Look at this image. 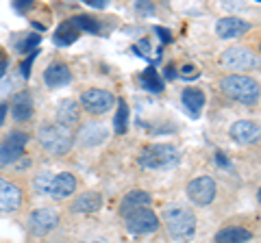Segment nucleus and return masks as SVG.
I'll list each match as a JSON object with an SVG mask.
<instances>
[{
    "label": "nucleus",
    "instance_id": "nucleus-23",
    "mask_svg": "<svg viewBox=\"0 0 261 243\" xmlns=\"http://www.w3.org/2000/svg\"><path fill=\"white\" fill-rule=\"evenodd\" d=\"M79 35H81V31L76 28V24L72 20H65L61 26L55 31V44L57 46H70V44L76 42Z\"/></svg>",
    "mask_w": 261,
    "mask_h": 243
},
{
    "label": "nucleus",
    "instance_id": "nucleus-7",
    "mask_svg": "<svg viewBox=\"0 0 261 243\" xmlns=\"http://www.w3.org/2000/svg\"><path fill=\"white\" fill-rule=\"evenodd\" d=\"M159 228V217L148 206L137 208L126 217V230L133 234H148Z\"/></svg>",
    "mask_w": 261,
    "mask_h": 243
},
{
    "label": "nucleus",
    "instance_id": "nucleus-16",
    "mask_svg": "<svg viewBox=\"0 0 261 243\" xmlns=\"http://www.w3.org/2000/svg\"><path fill=\"white\" fill-rule=\"evenodd\" d=\"M44 80H46V85L53 87V89L65 87L72 80L70 68L65 66V63H61V61H55V63H50V66L44 70Z\"/></svg>",
    "mask_w": 261,
    "mask_h": 243
},
{
    "label": "nucleus",
    "instance_id": "nucleus-35",
    "mask_svg": "<svg viewBox=\"0 0 261 243\" xmlns=\"http://www.w3.org/2000/svg\"><path fill=\"white\" fill-rule=\"evenodd\" d=\"M29 7H31V3H24V0H20V3H15V9H29Z\"/></svg>",
    "mask_w": 261,
    "mask_h": 243
},
{
    "label": "nucleus",
    "instance_id": "nucleus-8",
    "mask_svg": "<svg viewBox=\"0 0 261 243\" xmlns=\"http://www.w3.org/2000/svg\"><path fill=\"white\" fill-rule=\"evenodd\" d=\"M113 94L105 92V89H87L81 96V104L85 107V111H89L92 115H102L113 109Z\"/></svg>",
    "mask_w": 261,
    "mask_h": 243
},
{
    "label": "nucleus",
    "instance_id": "nucleus-34",
    "mask_svg": "<svg viewBox=\"0 0 261 243\" xmlns=\"http://www.w3.org/2000/svg\"><path fill=\"white\" fill-rule=\"evenodd\" d=\"M5 117H7V104H3V102H0V126H3Z\"/></svg>",
    "mask_w": 261,
    "mask_h": 243
},
{
    "label": "nucleus",
    "instance_id": "nucleus-27",
    "mask_svg": "<svg viewBox=\"0 0 261 243\" xmlns=\"http://www.w3.org/2000/svg\"><path fill=\"white\" fill-rule=\"evenodd\" d=\"M53 176L55 174H50V172H42V174H37L35 176V191L37 193H42V196H48L50 193V185H53Z\"/></svg>",
    "mask_w": 261,
    "mask_h": 243
},
{
    "label": "nucleus",
    "instance_id": "nucleus-11",
    "mask_svg": "<svg viewBox=\"0 0 261 243\" xmlns=\"http://www.w3.org/2000/svg\"><path fill=\"white\" fill-rule=\"evenodd\" d=\"M248 31H250V24L246 20H242V18H233V15L218 20V24H216V33H218V37H222V39L242 37L244 33H248Z\"/></svg>",
    "mask_w": 261,
    "mask_h": 243
},
{
    "label": "nucleus",
    "instance_id": "nucleus-18",
    "mask_svg": "<svg viewBox=\"0 0 261 243\" xmlns=\"http://www.w3.org/2000/svg\"><path fill=\"white\" fill-rule=\"evenodd\" d=\"M150 204V193L148 191H142V189H133V191H128L124 198H122V204H120V213L128 217L133 210L137 208H144V206H148Z\"/></svg>",
    "mask_w": 261,
    "mask_h": 243
},
{
    "label": "nucleus",
    "instance_id": "nucleus-14",
    "mask_svg": "<svg viewBox=\"0 0 261 243\" xmlns=\"http://www.w3.org/2000/svg\"><path fill=\"white\" fill-rule=\"evenodd\" d=\"M74 189H76V178L68 172H61L53 176V185H50V193L48 196H53L55 200H65L74 193Z\"/></svg>",
    "mask_w": 261,
    "mask_h": 243
},
{
    "label": "nucleus",
    "instance_id": "nucleus-31",
    "mask_svg": "<svg viewBox=\"0 0 261 243\" xmlns=\"http://www.w3.org/2000/svg\"><path fill=\"white\" fill-rule=\"evenodd\" d=\"M85 3H87L89 7H94V9H105V7H107V3H105V0H85Z\"/></svg>",
    "mask_w": 261,
    "mask_h": 243
},
{
    "label": "nucleus",
    "instance_id": "nucleus-3",
    "mask_svg": "<svg viewBox=\"0 0 261 243\" xmlns=\"http://www.w3.org/2000/svg\"><path fill=\"white\" fill-rule=\"evenodd\" d=\"M37 141L46 152H50L55 157H63L72 150L74 137H72L70 128H63L59 124H44L37 131Z\"/></svg>",
    "mask_w": 261,
    "mask_h": 243
},
{
    "label": "nucleus",
    "instance_id": "nucleus-4",
    "mask_svg": "<svg viewBox=\"0 0 261 243\" xmlns=\"http://www.w3.org/2000/svg\"><path fill=\"white\" fill-rule=\"evenodd\" d=\"M178 152L172 148V145H163V143H154L144 148L140 163L148 169H172L178 165Z\"/></svg>",
    "mask_w": 261,
    "mask_h": 243
},
{
    "label": "nucleus",
    "instance_id": "nucleus-38",
    "mask_svg": "<svg viewBox=\"0 0 261 243\" xmlns=\"http://www.w3.org/2000/svg\"><path fill=\"white\" fill-rule=\"evenodd\" d=\"M83 243H107V241H102V239H92V241H83Z\"/></svg>",
    "mask_w": 261,
    "mask_h": 243
},
{
    "label": "nucleus",
    "instance_id": "nucleus-33",
    "mask_svg": "<svg viewBox=\"0 0 261 243\" xmlns=\"http://www.w3.org/2000/svg\"><path fill=\"white\" fill-rule=\"evenodd\" d=\"M5 72H7V59H5V54L0 52V78L5 76Z\"/></svg>",
    "mask_w": 261,
    "mask_h": 243
},
{
    "label": "nucleus",
    "instance_id": "nucleus-24",
    "mask_svg": "<svg viewBox=\"0 0 261 243\" xmlns=\"http://www.w3.org/2000/svg\"><path fill=\"white\" fill-rule=\"evenodd\" d=\"M140 80H142V85H144L146 92H150V94H159V92H163V80L159 78L157 72H154V68L144 70Z\"/></svg>",
    "mask_w": 261,
    "mask_h": 243
},
{
    "label": "nucleus",
    "instance_id": "nucleus-12",
    "mask_svg": "<svg viewBox=\"0 0 261 243\" xmlns=\"http://www.w3.org/2000/svg\"><path fill=\"white\" fill-rule=\"evenodd\" d=\"M27 141H29L27 133L13 131V133L7 135V139L3 141V150H5L7 165H9V163H15L18 159L24 157V148H27Z\"/></svg>",
    "mask_w": 261,
    "mask_h": 243
},
{
    "label": "nucleus",
    "instance_id": "nucleus-20",
    "mask_svg": "<svg viewBox=\"0 0 261 243\" xmlns=\"http://www.w3.org/2000/svg\"><path fill=\"white\" fill-rule=\"evenodd\" d=\"M102 206V196L98 191H87L72 202V210L74 213H96Z\"/></svg>",
    "mask_w": 261,
    "mask_h": 243
},
{
    "label": "nucleus",
    "instance_id": "nucleus-15",
    "mask_svg": "<svg viewBox=\"0 0 261 243\" xmlns=\"http://www.w3.org/2000/svg\"><path fill=\"white\" fill-rule=\"evenodd\" d=\"M109 131L107 126L100 124V122H89L79 131V141L83 145H100L102 141H107Z\"/></svg>",
    "mask_w": 261,
    "mask_h": 243
},
{
    "label": "nucleus",
    "instance_id": "nucleus-13",
    "mask_svg": "<svg viewBox=\"0 0 261 243\" xmlns=\"http://www.w3.org/2000/svg\"><path fill=\"white\" fill-rule=\"evenodd\" d=\"M231 137L235 141H240V143H252V141H257L259 137H261V128L257 122H250V119H240V122H235V124L231 126Z\"/></svg>",
    "mask_w": 261,
    "mask_h": 243
},
{
    "label": "nucleus",
    "instance_id": "nucleus-40",
    "mask_svg": "<svg viewBox=\"0 0 261 243\" xmlns=\"http://www.w3.org/2000/svg\"><path fill=\"white\" fill-rule=\"evenodd\" d=\"M259 50H261V44H259Z\"/></svg>",
    "mask_w": 261,
    "mask_h": 243
},
{
    "label": "nucleus",
    "instance_id": "nucleus-17",
    "mask_svg": "<svg viewBox=\"0 0 261 243\" xmlns=\"http://www.w3.org/2000/svg\"><path fill=\"white\" fill-rule=\"evenodd\" d=\"M79 122V102L65 98L57 104V124L63 128H72Z\"/></svg>",
    "mask_w": 261,
    "mask_h": 243
},
{
    "label": "nucleus",
    "instance_id": "nucleus-25",
    "mask_svg": "<svg viewBox=\"0 0 261 243\" xmlns=\"http://www.w3.org/2000/svg\"><path fill=\"white\" fill-rule=\"evenodd\" d=\"M126 124H128V107H126L124 100H120L118 102V113H116V117H113V128H116V133L122 135L126 131Z\"/></svg>",
    "mask_w": 261,
    "mask_h": 243
},
{
    "label": "nucleus",
    "instance_id": "nucleus-26",
    "mask_svg": "<svg viewBox=\"0 0 261 243\" xmlns=\"http://www.w3.org/2000/svg\"><path fill=\"white\" fill-rule=\"evenodd\" d=\"M72 22L76 24L79 31H89V33H98L100 31V22L89 18V15H76V18H72Z\"/></svg>",
    "mask_w": 261,
    "mask_h": 243
},
{
    "label": "nucleus",
    "instance_id": "nucleus-37",
    "mask_svg": "<svg viewBox=\"0 0 261 243\" xmlns=\"http://www.w3.org/2000/svg\"><path fill=\"white\" fill-rule=\"evenodd\" d=\"M137 9H142V11H152V5H144V3H140V5H137Z\"/></svg>",
    "mask_w": 261,
    "mask_h": 243
},
{
    "label": "nucleus",
    "instance_id": "nucleus-28",
    "mask_svg": "<svg viewBox=\"0 0 261 243\" xmlns=\"http://www.w3.org/2000/svg\"><path fill=\"white\" fill-rule=\"evenodd\" d=\"M37 44H39V35H29V39H24V42H22L18 48H20L22 52H29L31 48H33V46H37Z\"/></svg>",
    "mask_w": 261,
    "mask_h": 243
},
{
    "label": "nucleus",
    "instance_id": "nucleus-6",
    "mask_svg": "<svg viewBox=\"0 0 261 243\" xmlns=\"http://www.w3.org/2000/svg\"><path fill=\"white\" fill-rule=\"evenodd\" d=\"M59 224V213L50 206H42V208H35L29 217V228L35 237H46L48 232H53Z\"/></svg>",
    "mask_w": 261,
    "mask_h": 243
},
{
    "label": "nucleus",
    "instance_id": "nucleus-39",
    "mask_svg": "<svg viewBox=\"0 0 261 243\" xmlns=\"http://www.w3.org/2000/svg\"><path fill=\"white\" fill-rule=\"evenodd\" d=\"M257 198H259V202H261V189H259V193H257Z\"/></svg>",
    "mask_w": 261,
    "mask_h": 243
},
{
    "label": "nucleus",
    "instance_id": "nucleus-29",
    "mask_svg": "<svg viewBox=\"0 0 261 243\" xmlns=\"http://www.w3.org/2000/svg\"><path fill=\"white\" fill-rule=\"evenodd\" d=\"M198 74H200L198 68H196V66H190V63L181 68V76H183V78H196Z\"/></svg>",
    "mask_w": 261,
    "mask_h": 243
},
{
    "label": "nucleus",
    "instance_id": "nucleus-22",
    "mask_svg": "<svg viewBox=\"0 0 261 243\" xmlns=\"http://www.w3.org/2000/svg\"><path fill=\"white\" fill-rule=\"evenodd\" d=\"M252 239V232L242 226H226L216 234V243H246Z\"/></svg>",
    "mask_w": 261,
    "mask_h": 243
},
{
    "label": "nucleus",
    "instance_id": "nucleus-5",
    "mask_svg": "<svg viewBox=\"0 0 261 243\" xmlns=\"http://www.w3.org/2000/svg\"><path fill=\"white\" fill-rule=\"evenodd\" d=\"M222 66L226 70H233V72H244V70H252L259 66V59L257 54L248 50V48L244 46H233L228 48V50H224L222 54Z\"/></svg>",
    "mask_w": 261,
    "mask_h": 243
},
{
    "label": "nucleus",
    "instance_id": "nucleus-21",
    "mask_svg": "<svg viewBox=\"0 0 261 243\" xmlns=\"http://www.w3.org/2000/svg\"><path fill=\"white\" fill-rule=\"evenodd\" d=\"M11 113L18 122H27L33 117V98L29 92H20L11 102Z\"/></svg>",
    "mask_w": 261,
    "mask_h": 243
},
{
    "label": "nucleus",
    "instance_id": "nucleus-19",
    "mask_svg": "<svg viewBox=\"0 0 261 243\" xmlns=\"http://www.w3.org/2000/svg\"><path fill=\"white\" fill-rule=\"evenodd\" d=\"M181 102L187 109V113L196 117V115H200L202 107H205V94H202V89H198V87H187L181 94Z\"/></svg>",
    "mask_w": 261,
    "mask_h": 243
},
{
    "label": "nucleus",
    "instance_id": "nucleus-1",
    "mask_svg": "<svg viewBox=\"0 0 261 243\" xmlns=\"http://www.w3.org/2000/svg\"><path fill=\"white\" fill-rule=\"evenodd\" d=\"M220 89L235 102H242L246 107H255L261 98V87L257 80H252L250 76L244 74H228L222 78Z\"/></svg>",
    "mask_w": 261,
    "mask_h": 243
},
{
    "label": "nucleus",
    "instance_id": "nucleus-36",
    "mask_svg": "<svg viewBox=\"0 0 261 243\" xmlns=\"http://www.w3.org/2000/svg\"><path fill=\"white\" fill-rule=\"evenodd\" d=\"M7 165V159H5V150H3V143H0V167Z\"/></svg>",
    "mask_w": 261,
    "mask_h": 243
},
{
    "label": "nucleus",
    "instance_id": "nucleus-10",
    "mask_svg": "<svg viewBox=\"0 0 261 243\" xmlns=\"http://www.w3.org/2000/svg\"><path fill=\"white\" fill-rule=\"evenodd\" d=\"M22 204V191L5 178H0V213H13Z\"/></svg>",
    "mask_w": 261,
    "mask_h": 243
},
{
    "label": "nucleus",
    "instance_id": "nucleus-32",
    "mask_svg": "<svg viewBox=\"0 0 261 243\" xmlns=\"http://www.w3.org/2000/svg\"><path fill=\"white\" fill-rule=\"evenodd\" d=\"M154 31H157V33L161 35V39H163V42H172V37H170V31H166V28H161V26H157V28H154Z\"/></svg>",
    "mask_w": 261,
    "mask_h": 243
},
{
    "label": "nucleus",
    "instance_id": "nucleus-2",
    "mask_svg": "<svg viewBox=\"0 0 261 243\" xmlns=\"http://www.w3.org/2000/svg\"><path fill=\"white\" fill-rule=\"evenodd\" d=\"M163 222L170 237L176 241L190 239L196 230V215L183 204H168L163 208Z\"/></svg>",
    "mask_w": 261,
    "mask_h": 243
},
{
    "label": "nucleus",
    "instance_id": "nucleus-9",
    "mask_svg": "<svg viewBox=\"0 0 261 243\" xmlns=\"http://www.w3.org/2000/svg\"><path fill=\"white\" fill-rule=\"evenodd\" d=\"M187 198H190L194 204H211L216 198V183L214 178L209 176H200V178H194V180L187 185Z\"/></svg>",
    "mask_w": 261,
    "mask_h": 243
},
{
    "label": "nucleus",
    "instance_id": "nucleus-30",
    "mask_svg": "<svg viewBox=\"0 0 261 243\" xmlns=\"http://www.w3.org/2000/svg\"><path fill=\"white\" fill-rule=\"evenodd\" d=\"M35 56H37V52H29V61L22 63V76H24V78L31 76V63L35 61Z\"/></svg>",
    "mask_w": 261,
    "mask_h": 243
}]
</instances>
